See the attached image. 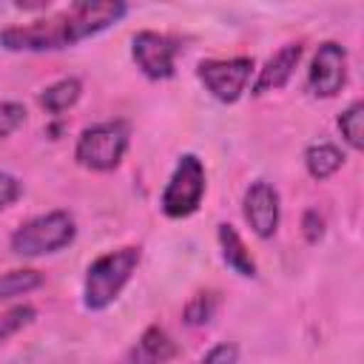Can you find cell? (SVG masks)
I'll return each mask as SVG.
<instances>
[{
    "mask_svg": "<svg viewBox=\"0 0 364 364\" xmlns=\"http://www.w3.org/2000/svg\"><path fill=\"white\" fill-rule=\"evenodd\" d=\"M20 193H23L20 179L11 176V173H0V210L9 208V205H14L20 199Z\"/></svg>",
    "mask_w": 364,
    "mask_h": 364,
    "instance_id": "22",
    "label": "cell"
},
{
    "mask_svg": "<svg viewBox=\"0 0 364 364\" xmlns=\"http://www.w3.org/2000/svg\"><path fill=\"white\" fill-rule=\"evenodd\" d=\"M179 46L159 31H136L131 40V57L148 80H168L176 68Z\"/></svg>",
    "mask_w": 364,
    "mask_h": 364,
    "instance_id": "7",
    "label": "cell"
},
{
    "mask_svg": "<svg viewBox=\"0 0 364 364\" xmlns=\"http://www.w3.org/2000/svg\"><path fill=\"white\" fill-rule=\"evenodd\" d=\"M301 233H304V239L310 242V245H316L321 236H324V219H321V213L318 210H304V216H301Z\"/></svg>",
    "mask_w": 364,
    "mask_h": 364,
    "instance_id": "20",
    "label": "cell"
},
{
    "mask_svg": "<svg viewBox=\"0 0 364 364\" xmlns=\"http://www.w3.org/2000/svg\"><path fill=\"white\" fill-rule=\"evenodd\" d=\"M216 296L213 293H196L191 301H188V307H185V321L191 324V327H199V324H208L210 318H213V313H216Z\"/></svg>",
    "mask_w": 364,
    "mask_h": 364,
    "instance_id": "17",
    "label": "cell"
},
{
    "mask_svg": "<svg viewBox=\"0 0 364 364\" xmlns=\"http://www.w3.org/2000/svg\"><path fill=\"white\" fill-rule=\"evenodd\" d=\"M173 355H176L173 338H171L162 327L154 324V327H148V330L136 338V344L122 355L119 364H168Z\"/></svg>",
    "mask_w": 364,
    "mask_h": 364,
    "instance_id": "11",
    "label": "cell"
},
{
    "mask_svg": "<svg viewBox=\"0 0 364 364\" xmlns=\"http://www.w3.org/2000/svg\"><path fill=\"white\" fill-rule=\"evenodd\" d=\"M125 151H128V125L122 119H111V122H97L80 134L74 159L88 171L105 173L122 162Z\"/></svg>",
    "mask_w": 364,
    "mask_h": 364,
    "instance_id": "4",
    "label": "cell"
},
{
    "mask_svg": "<svg viewBox=\"0 0 364 364\" xmlns=\"http://www.w3.org/2000/svg\"><path fill=\"white\" fill-rule=\"evenodd\" d=\"M344 165V154L333 145V142H313L304 151V168L313 179H330L338 168Z\"/></svg>",
    "mask_w": 364,
    "mask_h": 364,
    "instance_id": "13",
    "label": "cell"
},
{
    "mask_svg": "<svg viewBox=\"0 0 364 364\" xmlns=\"http://www.w3.org/2000/svg\"><path fill=\"white\" fill-rule=\"evenodd\" d=\"M199 364H239V350L236 344H216L208 350V355L199 361Z\"/></svg>",
    "mask_w": 364,
    "mask_h": 364,
    "instance_id": "21",
    "label": "cell"
},
{
    "mask_svg": "<svg viewBox=\"0 0 364 364\" xmlns=\"http://www.w3.org/2000/svg\"><path fill=\"white\" fill-rule=\"evenodd\" d=\"M37 310L28 307V304H20V307H11L6 316H0V344L9 341L14 333H20L23 327H28L34 321Z\"/></svg>",
    "mask_w": 364,
    "mask_h": 364,
    "instance_id": "18",
    "label": "cell"
},
{
    "mask_svg": "<svg viewBox=\"0 0 364 364\" xmlns=\"http://www.w3.org/2000/svg\"><path fill=\"white\" fill-rule=\"evenodd\" d=\"M338 131L353 151L364 148V102H350L338 117Z\"/></svg>",
    "mask_w": 364,
    "mask_h": 364,
    "instance_id": "16",
    "label": "cell"
},
{
    "mask_svg": "<svg viewBox=\"0 0 364 364\" xmlns=\"http://www.w3.org/2000/svg\"><path fill=\"white\" fill-rule=\"evenodd\" d=\"M347 82V51L344 46L327 40L318 46L310 71H307V88L313 97H336Z\"/></svg>",
    "mask_w": 364,
    "mask_h": 364,
    "instance_id": "8",
    "label": "cell"
},
{
    "mask_svg": "<svg viewBox=\"0 0 364 364\" xmlns=\"http://www.w3.org/2000/svg\"><path fill=\"white\" fill-rule=\"evenodd\" d=\"M82 94V82L77 77H65V80H57L51 82L43 94H40V105L48 111V114H63L68 111Z\"/></svg>",
    "mask_w": 364,
    "mask_h": 364,
    "instance_id": "14",
    "label": "cell"
},
{
    "mask_svg": "<svg viewBox=\"0 0 364 364\" xmlns=\"http://www.w3.org/2000/svg\"><path fill=\"white\" fill-rule=\"evenodd\" d=\"M242 210H245V219H247L250 230L259 239H270L276 233L279 216H282L279 191L264 179L250 182V188L245 191V199H242Z\"/></svg>",
    "mask_w": 364,
    "mask_h": 364,
    "instance_id": "9",
    "label": "cell"
},
{
    "mask_svg": "<svg viewBox=\"0 0 364 364\" xmlns=\"http://www.w3.org/2000/svg\"><path fill=\"white\" fill-rule=\"evenodd\" d=\"M26 122V105L23 102H0V139H6L9 134H14L20 125Z\"/></svg>",
    "mask_w": 364,
    "mask_h": 364,
    "instance_id": "19",
    "label": "cell"
},
{
    "mask_svg": "<svg viewBox=\"0 0 364 364\" xmlns=\"http://www.w3.org/2000/svg\"><path fill=\"white\" fill-rule=\"evenodd\" d=\"M74 236H77V228H74L71 213L51 210V213L34 216L26 225H20L11 233L9 245H11V253L34 259V256H46V253L68 247L74 242Z\"/></svg>",
    "mask_w": 364,
    "mask_h": 364,
    "instance_id": "3",
    "label": "cell"
},
{
    "mask_svg": "<svg viewBox=\"0 0 364 364\" xmlns=\"http://www.w3.org/2000/svg\"><path fill=\"white\" fill-rule=\"evenodd\" d=\"M253 57H230V60H205L199 63L196 74L205 82V88L219 102H236L250 80Z\"/></svg>",
    "mask_w": 364,
    "mask_h": 364,
    "instance_id": "6",
    "label": "cell"
},
{
    "mask_svg": "<svg viewBox=\"0 0 364 364\" xmlns=\"http://www.w3.org/2000/svg\"><path fill=\"white\" fill-rule=\"evenodd\" d=\"M202 196H205V165L199 156L185 154V156H179L168 185L162 191V199H159L162 213L168 219H185L199 210Z\"/></svg>",
    "mask_w": 364,
    "mask_h": 364,
    "instance_id": "5",
    "label": "cell"
},
{
    "mask_svg": "<svg viewBox=\"0 0 364 364\" xmlns=\"http://www.w3.org/2000/svg\"><path fill=\"white\" fill-rule=\"evenodd\" d=\"M219 247H222L225 264H228L233 273H239V276H245V279H253V276H256V262H253L247 245L242 242V236L236 233V228L228 225V222L219 225Z\"/></svg>",
    "mask_w": 364,
    "mask_h": 364,
    "instance_id": "12",
    "label": "cell"
},
{
    "mask_svg": "<svg viewBox=\"0 0 364 364\" xmlns=\"http://www.w3.org/2000/svg\"><path fill=\"white\" fill-rule=\"evenodd\" d=\"M299 60H301V46H299V43L282 46V48L264 63V68L259 71V77H256V82H253V94L262 97V94H270V91H279L282 85H287V80L293 77Z\"/></svg>",
    "mask_w": 364,
    "mask_h": 364,
    "instance_id": "10",
    "label": "cell"
},
{
    "mask_svg": "<svg viewBox=\"0 0 364 364\" xmlns=\"http://www.w3.org/2000/svg\"><path fill=\"white\" fill-rule=\"evenodd\" d=\"M125 11L128 6L119 0H80L54 17H40L23 26L3 28L0 43L9 51H57L105 31Z\"/></svg>",
    "mask_w": 364,
    "mask_h": 364,
    "instance_id": "1",
    "label": "cell"
},
{
    "mask_svg": "<svg viewBox=\"0 0 364 364\" xmlns=\"http://www.w3.org/2000/svg\"><path fill=\"white\" fill-rule=\"evenodd\" d=\"M142 253L139 247H119L111 253H102L94 259L85 270V284H82V304L88 310H105L108 304L117 301L122 287L131 282Z\"/></svg>",
    "mask_w": 364,
    "mask_h": 364,
    "instance_id": "2",
    "label": "cell"
},
{
    "mask_svg": "<svg viewBox=\"0 0 364 364\" xmlns=\"http://www.w3.org/2000/svg\"><path fill=\"white\" fill-rule=\"evenodd\" d=\"M43 282H46L43 273H40V270H28V267L0 273V301H9V299L23 296V293H31V290H37Z\"/></svg>",
    "mask_w": 364,
    "mask_h": 364,
    "instance_id": "15",
    "label": "cell"
}]
</instances>
